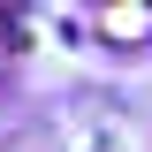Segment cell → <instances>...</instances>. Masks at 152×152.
Here are the masks:
<instances>
[{"mask_svg": "<svg viewBox=\"0 0 152 152\" xmlns=\"http://www.w3.org/2000/svg\"><path fill=\"white\" fill-rule=\"evenodd\" d=\"M107 38H145L152 31V8H107V15H91Z\"/></svg>", "mask_w": 152, "mask_h": 152, "instance_id": "obj_1", "label": "cell"}]
</instances>
